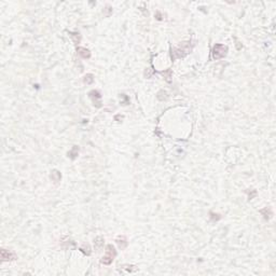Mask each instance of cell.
I'll return each instance as SVG.
<instances>
[{
	"mask_svg": "<svg viewBox=\"0 0 276 276\" xmlns=\"http://www.w3.org/2000/svg\"><path fill=\"white\" fill-rule=\"evenodd\" d=\"M228 52V46H225L223 44H216L213 48V58L214 59H219L222 58L227 55Z\"/></svg>",
	"mask_w": 276,
	"mask_h": 276,
	"instance_id": "cell-1",
	"label": "cell"
},
{
	"mask_svg": "<svg viewBox=\"0 0 276 276\" xmlns=\"http://www.w3.org/2000/svg\"><path fill=\"white\" fill-rule=\"evenodd\" d=\"M114 257H116L114 247H113L112 245H108L107 250H106V256L103 257L102 263H104V264H110V263L113 261V258H114Z\"/></svg>",
	"mask_w": 276,
	"mask_h": 276,
	"instance_id": "cell-2",
	"label": "cell"
},
{
	"mask_svg": "<svg viewBox=\"0 0 276 276\" xmlns=\"http://www.w3.org/2000/svg\"><path fill=\"white\" fill-rule=\"evenodd\" d=\"M90 97L91 99H92V102L94 103V105H95L96 107H100L102 106V102H100V98H102V95H100V93H99L98 91H91L90 92Z\"/></svg>",
	"mask_w": 276,
	"mask_h": 276,
	"instance_id": "cell-3",
	"label": "cell"
},
{
	"mask_svg": "<svg viewBox=\"0 0 276 276\" xmlns=\"http://www.w3.org/2000/svg\"><path fill=\"white\" fill-rule=\"evenodd\" d=\"M1 260L2 261H12V260H16V256L14 252L12 251L6 250V249H1Z\"/></svg>",
	"mask_w": 276,
	"mask_h": 276,
	"instance_id": "cell-4",
	"label": "cell"
},
{
	"mask_svg": "<svg viewBox=\"0 0 276 276\" xmlns=\"http://www.w3.org/2000/svg\"><path fill=\"white\" fill-rule=\"evenodd\" d=\"M77 51H78L79 55H81V57H83V58H90V57H91V53H90V51H89L87 49H85V48H78V49H77Z\"/></svg>",
	"mask_w": 276,
	"mask_h": 276,
	"instance_id": "cell-5",
	"label": "cell"
},
{
	"mask_svg": "<svg viewBox=\"0 0 276 276\" xmlns=\"http://www.w3.org/2000/svg\"><path fill=\"white\" fill-rule=\"evenodd\" d=\"M78 153H79V149H78V147H77V146H75V147L72 148V150H71V151H70L69 153H68V154H69V156H70V158L73 160V159H76V158H77V155H78Z\"/></svg>",
	"mask_w": 276,
	"mask_h": 276,
	"instance_id": "cell-6",
	"label": "cell"
},
{
	"mask_svg": "<svg viewBox=\"0 0 276 276\" xmlns=\"http://www.w3.org/2000/svg\"><path fill=\"white\" fill-rule=\"evenodd\" d=\"M51 178L53 179L54 181H55V182H57V181L61 179V174H59L57 170H54V172L52 173V175H51Z\"/></svg>",
	"mask_w": 276,
	"mask_h": 276,
	"instance_id": "cell-7",
	"label": "cell"
},
{
	"mask_svg": "<svg viewBox=\"0 0 276 276\" xmlns=\"http://www.w3.org/2000/svg\"><path fill=\"white\" fill-rule=\"evenodd\" d=\"M94 81V78H93V75H86V76L84 77V83H86V84H91V83H93Z\"/></svg>",
	"mask_w": 276,
	"mask_h": 276,
	"instance_id": "cell-8",
	"label": "cell"
},
{
	"mask_svg": "<svg viewBox=\"0 0 276 276\" xmlns=\"http://www.w3.org/2000/svg\"><path fill=\"white\" fill-rule=\"evenodd\" d=\"M76 35H77V34H73V32H70V36H71V38L73 39V41H75V43H77V44H78V43L80 42V37H79V36L77 37Z\"/></svg>",
	"mask_w": 276,
	"mask_h": 276,
	"instance_id": "cell-9",
	"label": "cell"
}]
</instances>
